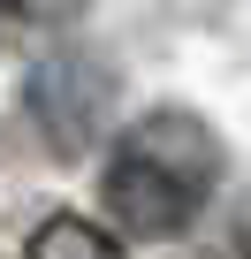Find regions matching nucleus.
I'll return each instance as SVG.
<instances>
[{"label":"nucleus","mask_w":251,"mask_h":259,"mask_svg":"<svg viewBox=\"0 0 251 259\" xmlns=\"http://www.w3.org/2000/svg\"><path fill=\"white\" fill-rule=\"evenodd\" d=\"M16 8H69V0H16Z\"/></svg>","instance_id":"obj_3"},{"label":"nucleus","mask_w":251,"mask_h":259,"mask_svg":"<svg viewBox=\"0 0 251 259\" xmlns=\"http://www.w3.org/2000/svg\"><path fill=\"white\" fill-rule=\"evenodd\" d=\"M31 259H122V244L84 213H54L31 229Z\"/></svg>","instance_id":"obj_2"},{"label":"nucleus","mask_w":251,"mask_h":259,"mask_svg":"<svg viewBox=\"0 0 251 259\" xmlns=\"http://www.w3.org/2000/svg\"><path fill=\"white\" fill-rule=\"evenodd\" d=\"M221 183V138L190 107H153L114 138L107 160V213L130 236H175Z\"/></svg>","instance_id":"obj_1"}]
</instances>
